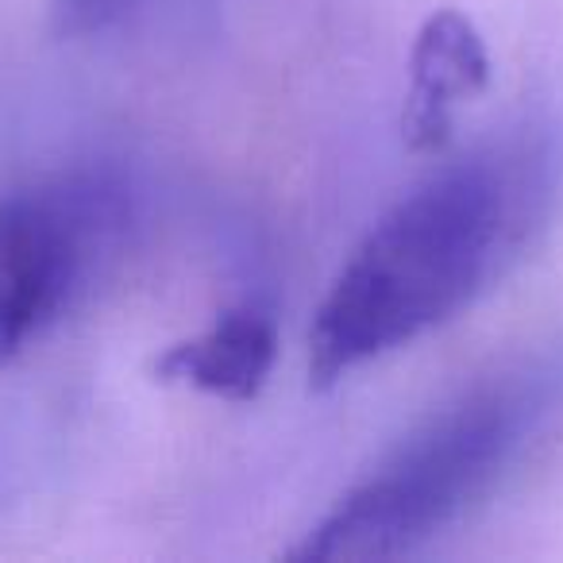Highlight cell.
I'll list each match as a JSON object with an SVG mask.
<instances>
[{"mask_svg":"<svg viewBox=\"0 0 563 563\" xmlns=\"http://www.w3.org/2000/svg\"><path fill=\"white\" fill-rule=\"evenodd\" d=\"M552 394L555 383L544 371L471 390L352 486L286 560L360 563L417 552L498 486L540 429Z\"/></svg>","mask_w":563,"mask_h":563,"instance_id":"obj_2","label":"cell"},{"mask_svg":"<svg viewBox=\"0 0 563 563\" xmlns=\"http://www.w3.org/2000/svg\"><path fill=\"white\" fill-rule=\"evenodd\" d=\"M128 205L101 174L40 181L0 197V363L58 324L124 235Z\"/></svg>","mask_w":563,"mask_h":563,"instance_id":"obj_3","label":"cell"},{"mask_svg":"<svg viewBox=\"0 0 563 563\" xmlns=\"http://www.w3.org/2000/svg\"><path fill=\"white\" fill-rule=\"evenodd\" d=\"M140 0H55V20L58 32L70 40H86V35H101L117 27Z\"/></svg>","mask_w":563,"mask_h":563,"instance_id":"obj_6","label":"cell"},{"mask_svg":"<svg viewBox=\"0 0 563 563\" xmlns=\"http://www.w3.org/2000/svg\"><path fill=\"white\" fill-rule=\"evenodd\" d=\"M548 158L490 147L413 186L363 235L309 329V383L352 371L452 321L506 274L544 217Z\"/></svg>","mask_w":563,"mask_h":563,"instance_id":"obj_1","label":"cell"},{"mask_svg":"<svg viewBox=\"0 0 563 563\" xmlns=\"http://www.w3.org/2000/svg\"><path fill=\"white\" fill-rule=\"evenodd\" d=\"M278 360L274 317L258 306H235L205 332L170 344L155 360V378L166 386H189L224 401H255Z\"/></svg>","mask_w":563,"mask_h":563,"instance_id":"obj_5","label":"cell"},{"mask_svg":"<svg viewBox=\"0 0 563 563\" xmlns=\"http://www.w3.org/2000/svg\"><path fill=\"white\" fill-rule=\"evenodd\" d=\"M490 86V55L463 12L440 9L421 24L409 55V93L401 109V140L413 155L440 151L452 140L455 112Z\"/></svg>","mask_w":563,"mask_h":563,"instance_id":"obj_4","label":"cell"}]
</instances>
